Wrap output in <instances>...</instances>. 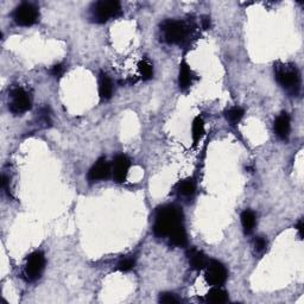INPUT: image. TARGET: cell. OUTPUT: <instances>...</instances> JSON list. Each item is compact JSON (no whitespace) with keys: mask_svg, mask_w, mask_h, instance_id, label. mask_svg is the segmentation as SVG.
<instances>
[{"mask_svg":"<svg viewBox=\"0 0 304 304\" xmlns=\"http://www.w3.org/2000/svg\"><path fill=\"white\" fill-rule=\"evenodd\" d=\"M118 270L122 271V272H129L135 267V259L132 258H123L122 260L118 263Z\"/></svg>","mask_w":304,"mask_h":304,"instance_id":"cell-22","label":"cell"},{"mask_svg":"<svg viewBox=\"0 0 304 304\" xmlns=\"http://www.w3.org/2000/svg\"><path fill=\"white\" fill-rule=\"evenodd\" d=\"M192 78H194V75H192V71L190 69V67L185 63L184 61L182 62L181 65H179V75H178V84L181 89H187L191 86L192 83Z\"/></svg>","mask_w":304,"mask_h":304,"instance_id":"cell-14","label":"cell"},{"mask_svg":"<svg viewBox=\"0 0 304 304\" xmlns=\"http://www.w3.org/2000/svg\"><path fill=\"white\" fill-rule=\"evenodd\" d=\"M187 257H188L189 265H190L192 270H196V271L206 269V266H207L209 261L207 259V257L205 256V253L195 247L189 248L187 252Z\"/></svg>","mask_w":304,"mask_h":304,"instance_id":"cell-11","label":"cell"},{"mask_svg":"<svg viewBox=\"0 0 304 304\" xmlns=\"http://www.w3.org/2000/svg\"><path fill=\"white\" fill-rule=\"evenodd\" d=\"M10 97H11V103L9 107L13 114H23L31 109L30 97L23 88L17 87L12 89Z\"/></svg>","mask_w":304,"mask_h":304,"instance_id":"cell-8","label":"cell"},{"mask_svg":"<svg viewBox=\"0 0 304 304\" xmlns=\"http://www.w3.org/2000/svg\"><path fill=\"white\" fill-rule=\"evenodd\" d=\"M99 95L103 100H110L113 95V82L109 75L105 73L100 74Z\"/></svg>","mask_w":304,"mask_h":304,"instance_id":"cell-13","label":"cell"},{"mask_svg":"<svg viewBox=\"0 0 304 304\" xmlns=\"http://www.w3.org/2000/svg\"><path fill=\"white\" fill-rule=\"evenodd\" d=\"M45 267V257L43 252L41 251H36V252L31 253L28 257L26 260L25 269H24V276L25 278L30 282L37 280L39 277L42 276Z\"/></svg>","mask_w":304,"mask_h":304,"instance_id":"cell-5","label":"cell"},{"mask_svg":"<svg viewBox=\"0 0 304 304\" xmlns=\"http://www.w3.org/2000/svg\"><path fill=\"white\" fill-rule=\"evenodd\" d=\"M130 159L124 155H118L112 163V175L117 183H123L126 181L127 174L130 169Z\"/></svg>","mask_w":304,"mask_h":304,"instance_id":"cell-10","label":"cell"},{"mask_svg":"<svg viewBox=\"0 0 304 304\" xmlns=\"http://www.w3.org/2000/svg\"><path fill=\"white\" fill-rule=\"evenodd\" d=\"M297 231H298V234H299V238L302 239L303 237V220H299L298 222H297Z\"/></svg>","mask_w":304,"mask_h":304,"instance_id":"cell-27","label":"cell"},{"mask_svg":"<svg viewBox=\"0 0 304 304\" xmlns=\"http://www.w3.org/2000/svg\"><path fill=\"white\" fill-rule=\"evenodd\" d=\"M241 225H243L245 234H251L256 227V214L247 209L241 213Z\"/></svg>","mask_w":304,"mask_h":304,"instance_id":"cell-16","label":"cell"},{"mask_svg":"<svg viewBox=\"0 0 304 304\" xmlns=\"http://www.w3.org/2000/svg\"><path fill=\"white\" fill-rule=\"evenodd\" d=\"M182 209L172 205L162 206L157 209L156 220L153 225V233L158 238H165L174 232L176 228L183 226Z\"/></svg>","mask_w":304,"mask_h":304,"instance_id":"cell-1","label":"cell"},{"mask_svg":"<svg viewBox=\"0 0 304 304\" xmlns=\"http://www.w3.org/2000/svg\"><path fill=\"white\" fill-rule=\"evenodd\" d=\"M244 114H245V112L241 107L234 106V107H231L228 111H226L225 117H226L227 122L230 123L232 126H234V125H237V124L240 123V120L243 119Z\"/></svg>","mask_w":304,"mask_h":304,"instance_id":"cell-19","label":"cell"},{"mask_svg":"<svg viewBox=\"0 0 304 304\" xmlns=\"http://www.w3.org/2000/svg\"><path fill=\"white\" fill-rule=\"evenodd\" d=\"M202 26H204L205 30H208L209 28H211V18L208 17V16H205L204 18H202Z\"/></svg>","mask_w":304,"mask_h":304,"instance_id":"cell-26","label":"cell"},{"mask_svg":"<svg viewBox=\"0 0 304 304\" xmlns=\"http://www.w3.org/2000/svg\"><path fill=\"white\" fill-rule=\"evenodd\" d=\"M206 300L209 303H226L228 300V295L224 289H221L220 286H213L209 290L207 295H206Z\"/></svg>","mask_w":304,"mask_h":304,"instance_id":"cell-15","label":"cell"},{"mask_svg":"<svg viewBox=\"0 0 304 304\" xmlns=\"http://www.w3.org/2000/svg\"><path fill=\"white\" fill-rule=\"evenodd\" d=\"M191 133H192V142H194V145H197V143L200 142L202 136L205 133V123L202 120V118L196 117L192 122L191 125Z\"/></svg>","mask_w":304,"mask_h":304,"instance_id":"cell-18","label":"cell"},{"mask_svg":"<svg viewBox=\"0 0 304 304\" xmlns=\"http://www.w3.org/2000/svg\"><path fill=\"white\" fill-rule=\"evenodd\" d=\"M111 174H112V165L107 162L106 158H100L90 168L88 172V179L89 182L105 181V179L110 178Z\"/></svg>","mask_w":304,"mask_h":304,"instance_id":"cell-9","label":"cell"},{"mask_svg":"<svg viewBox=\"0 0 304 304\" xmlns=\"http://www.w3.org/2000/svg\"><path fill=\"white\" fill-rule=\"evenodd\" d=\"M12 17L16 24L21 26H31L35 23H37L39 13L35 5L29 4V3H23V4L16 8L12 13Z\"/></svg>","mask_w":304,"mask_h":304,"instance_id":"cell-6","label":"cell"},{"mask_svg":"<svg viewBox=\"0 0 304 304\" xmlns=\"http://www.w3.org/2000/svg\"><path fill=\"white\" fill-rule=\"evenodd\" d=\"M253 245H254V250H256L257 252H263L267 246V241L265 240V238L257 237L253 241Z\"/></svg>","mask_w":304,"mask_h":304,"instance_id":"cell-24","label":"cell"},{"mask_svg":"<svg viewBox=\"0 0 304 304\" xmlns=\"http://www.w3.org/2000/svg\"><path fill=\"white\" fill-rule=\"evenodd\" d=\"M138 70L143 80H150L153 76V68L148 61H140L138 64Z\"/></svg>","mask_w":304,"mask_h":304,"instance_id":"cell-21","label":"cell"},{"mask_svg":"<svg viewBox=\"0 0 304 304\" xmlns=\"http://www.w3.org/2000/svg\"><path fill=\"white\" fill-rule=\"evenodd\" d=\"M274 75L277 81L290 94H297L299 90V73L296 65L292 64H278L274 65Z\"/></svg>","mask_w":304,"mask_h":304,"instance_id":"cell-2","label":"cell"},{"mask_svg":"<svg viewBox=\"0 0 304 304\" xmlns=\"http://www.w3.org/2000/svg\"><path fill=\"white\" fill-rule=\"evenodd\" d=\"M290 129H291V124H290V117L287 116V113L279 114L274 120V132L278 136V138L282 140L289 138Z\"/></svg>","mask_w":304,"mask_h":304,"instance_id":"cell-12","label":"cell"},{"mask_svg":"<svg viewBox=\"0 0 304 304\" xmlns=\"http://www.w3.org/2000/svg\"><path fill=\"white\" fill-rule=\"evenodd\" d=\"M63 73H64V65L62 63L52 65L50 69V74L55 77H61L62 75H63Z\"/></svg>","mask_w":304,"mask_h":304,"instance_id":"cell-25","label":"cell"},{"mask_svg":"<svg viewBox=\"0 0 304 304\" xmlns=\"http://www.w3.org/2000/svg\"><path fill=\"white\" fill-rule=\"evenodd\" d=\"M177 192H178V195L185 196V197L191 196L195 192L194 181H192L191 178H188V179H184V181L179 182L177 185Z\"/></svg>","mask_w":304,"mask_h":304,"instance_id":"cell-20","label":"cell"},{"mask_svg":"<svg viewBox=\"0 0 304 304\" xmlns=\"http://www.w3.org/2000/svg\"><path fill=\"white\" fill-rule=\"evenodd\" d=\"M159 302L165 304H172V303H178L179 299L174 295V293L163 292L161 293V296H159Z\"/></svg>","mask_w":304,"mask_h":304,"instance_id":"cell-23","label":"cell"},{"mask_svg":"<svg viewBox=\"0 0 304 304\" xmlns=\"http://www.w3.org/2000/svg\"><path fill=\"white\" fill-rule=\"evenodd\" d=\"M169 241L172 246L176 247H183L187 245V233H185L184 227L181 226L172 232L169 235Z\"/></svg>","mask_w":304,"mask_h":304,"instance_id":"cell-17","label":"cell"},{"mask_svg":"<svg viewBox=\"0 0 304 304\" xmlns=\"http://www.w3.org/2000/svg\"><path fill=\"white\" fill-rule=\"evenodd\" d=\"M162 31L169 44H181L187 39L188 28L183 22L165 21L162 24Z\"/></svg>","mask_w":304,"mask_h":304,"instance_id":"cell-4","label":"cell"},{"mask_svg":"<svg viewBox=\"0 0 304 304\" xmlns=\"http://www.w3.org/2000/svg\"><path fill=\"white\" fill-rule=\"evenodd\" d=\"M205 279L209 285L221 286L227 279V270L222 263L218 260H209L206 266Z\"/></svg>","mask_w":304,"mask_h":304,"instance_id":"cell-7","label":"cell"},{"mask_svg":"<svg viewBox=\"0 0 304 304\" xmlns=\"http://www.w3.org/2000/svg\"><path fill=\"white\" fill-rule=\"evenodd\" d=\"M122 15L120 3L109 0V2H97L91 8V19L96 23H106L111 18H117Z\"/></svg>","mask_w":304,"mask_h":304,"instance_id":"cell-3","label":"cell"}]
</instances>
